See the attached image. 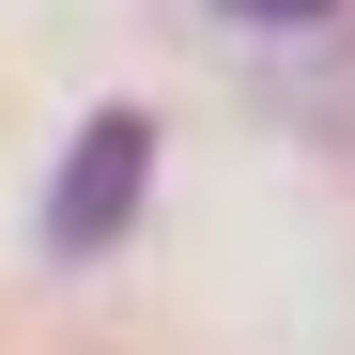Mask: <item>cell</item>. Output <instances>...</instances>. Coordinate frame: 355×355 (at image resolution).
I'll return each instance as SVG.
<instances>
[{
  "mask_svg": "<svg viewBox=\"0 0 355 355\" xmlns=\"http://www.w3.org/2000/svg\"><path fill=\"white\" fill-rule=\"evenodd\" d=\"M139 186H155V124H139V108H93V124H78V155H62V186H46V248H62V263L124 248Z\"/></svg>",
  "mask_w": 355,
  "mask_h": 355,
  "instance_id": "1",
  "label": "cell"
},
{
  "mask_svg": "<svg viewBox=\"0 0 355 355\" xmlns=\"http://www.w3.org/2000/svg\"><path fill=\"white\" fill-rule=\"evenodd\" d=\"M232 16H263V31H278V16H324V0H232Z\"/></svg>",
  "mask_w": 355,
  "mask_h": 355,
  "instance_id": "2",
  "label": "cell"
}]
</instances>
